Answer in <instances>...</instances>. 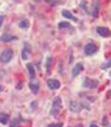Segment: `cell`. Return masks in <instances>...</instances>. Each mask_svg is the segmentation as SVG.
<instances>
[{"label": "cell", "mask_w": 111, "mask_h": 127, "mask_svg": "<svg viewBox=\"0 0 111 127\" xmlns=\"http://www.w3.org/2000/svg\"><path fill=\"white\" fill-rule=\"evenodd\" d=\"M60 109H62V98L60 97H55V100L52 102V107H51V111H50V114L51 115H58Z\"/></svg>", "instance_id": "obj_1"}, {"label": "cell", "mask_w": 111, "mask_h": 127, "mask_svg": "<svg viewBox=\"0 0 111 127\" xmlns=\"http://www.w3.org/2000/svg\"><path fill=\"white\" fill-rule=\"evenodd\" d=\"M13 58V50L12 49H5L0 54V62L1 63H9V60Z\"/></svg>", "instance_id": "obj_2"}, {"label": "cell", "mask_w": 111, "mask_h": 127, "mask_svg": "<svg viewBox=\"0 0 111 127\" xmlns=\"http://www.w3.org/2000/svg\"><path fill=\"white\" fill-rule=\"evenodd\" d=\"M84 109V103L78 102V101H71L69 102V110L73 113H80Z\"/></svg>", "instance_id": "obj_3"}, {"label": "cell", "mask_w": 111, "mask_h": 127, "mask_svg": "<svg viewBox=\"0 0 111 127\" xmlns=\"http://www.w3.org/2000/svg\"><path fill=\"white\" fill-rule=\"evenodd\" d=\"M84 51L86 55H93L98 51V47H97L95 43H86L85 47H84Z\"/></svg>", "instance_id": "obj_4"}, {"label": "cell", "mask_w": 111, "mask_h": 127, "mask_svg": "<svg viewBox=\"0 0 111 127\" xmlns=\"http://www.w3.org/2000/svg\"><path fill=\"white\" fill-rule=\"evenodd\" d=\"M84 87L85 88H89V89H94V88L98 87V81H97V80L90 79V77H86L84 80Z\"/></svg>", "instance_id": "obj_5"}, {"label": "cell", "mask_w": 111, "mask_h": 127, "mask_svg": "<svg viewBox=\"0 0 111 127\" xmlns=\"http://www.w3.org/2000/svg\"><path fill=\"white\" fill-rule=\"evenodd\" d=\"M97 33L101 35V37H103V38H107V37L111 35V32L109 28H105V26H98L97 28Z\"/></svg>", "instance_id": "obj_6"}, {"label": "cell", "mask_w": 111, "mask_h": 127, "mask_svg": "<svg viewBox=\"0 0 111 127\" xmlns=\"http://www.w3.org/2000/svg\"><path fill=\"white\" fill-rule=\"evenodd\" d=\"M47 85L51 91H56V89L60 88V81L56 79H48L47 80Z\"/></svg>", "instance_id": "obj_7"}, {"label": "cell", "mask_w": 111, "mask_h": 127, "mask_svg": "<svg viewBox=\"0 0 111 127\" xmlns=\"http://www.w3.org/2000/svg\"><path fill=\"white\" fill-rule=\"evenodd\" d=\"M90 15L93 17H98V15H99V1H98V0H94V1H93Z\"/></svg>", "instance_id": "obj_8"}, {"label": "cell", "mask_w": 111, "mask_h": 127, "mask_svg": "<svg viewBox=\"0 0 111 127\" xmlns=\"http://www.w3.org/2000/svg\"><path fill=\"white\" fill-rule=\"evenodd\" d=\"M29 54H30V47H29V43L27 42H25L24 43V49H22L21 51V56L24 60H27V58H29Z\"/></svg>", "instance_id": "obj_9"}, {"label": "cell", "mask_w": 111, "mask_h": 127, "mask_svg": "<svg viewBox=\"0 0 111 127\" xmlns=\"http://www.w3.org/2000/svg\"><path fill=\"white\" fill-rule=\"evenodd\" d=\"M82 69H84V64H82V63H77V64H75V67L72 68V76H77V75L80 73Z\"/></svg>", "instance_id": "obj_10"}, {"label": "cell", "mask_w": 111, "mask_h": 127, "mask_svg": "<svg viewBox=\"0 0 111 127\" xmlns=\"http://www.w3.org/2000/svg\"><path fill=\"white\" fill-rule=\"evenodd\" d=\"M29 88H30V91L33 92L34 95H37V93H38V91H39V84L37 83V81H30Z\"/></svg>", "instance_id": "obj_11"}, {"label": "cell", "mask_w": 111, "mask_h": 127, "mask_svg": "<svg viewBox=\"0 0 111 127\" xmlns=\"http://www.w3.org/2000/svg\"><path fill=\"white\" fill-rule=\"evenodd\" d=\"M15 39H16V37L8 34V33H5V34H3V35H0V41H1V42H9V41H15Z\"/></svg>", "instance_id": "obj_12"}, {"label": "cell", "mask_w": 111, "mask_h": 127, "mask_svg": "<svg viewBox=\"0 0 111 127\" xmlns=\"http://www.w3.org/2000/svg\"><path fill=\"white\" fill-rule=\"evenodd\" d=\"M62 15L64 16V17H66V18H69V20H73V21H77V18L75 17V16H73L72 15V13H69L68 11H67V9H64V11H62Z\"/></svg>", "instance_id": "obj_13"}, {"label": "cell", "mask_w": 111, "mask_h": 127, "mask_svg": "<svg viewBox=\"0 0 111 127\" xmlns=\"http://www.w3.org/2000/svg\"><path fill=\"white\" fill-rule=\"evenodd\" d=\"M27 67V72H29V77L33 80L34 76H35V72H34V67H33V64H27L26 65Z\"/></svg>", "instance_id": "obj_14"}, {"label": "cell", "mask_w": 111, "mask_h": 127, "mask_svg": "<svg viewBox=\"0 0 111 127\" xmlns=\"http://www.w3.org/2000/svg\"><path fill=\"white\" fill-rule=\"evenodd\" d=\"M9 121V117L7 114H4V113H0V123L1 125H7Z\"/></svg>", "instance_id": "obj_15"}, {"label": "cell", "mask_w": 111, "mask_h": 127, "mask_svg": "<svg viewBox=\"0 0 111 127\" xmlns=\"http://www.w3.org/2000/svg\"><path fill=\"white\" fill-rule=\"evenodd\" d=\"M18 26H20L21 29H27V28H29V21L27 20H21L20 22H18Z\"/></svg>", "instance_id": "obj_16"}, {"label": "cell", "mask_w": 111, "mask_h": 127, "mask_svg": "<svg viewBox=\"0 0 111 127\" xmlns=\"http://www.w3.org/2000/svg\"><path fill=\"white\" fill-rule=\"evenodd\" d=\"M58 28H59V29H71V25H69L68 24V22H59V24H58Z\"/></svg>", "instance_id": "obj_17"}, {"label": "cell", "mask_w": 111, "mask_h": 127, "mask_svg": "<svg viewBox=\"0 0 111 127\" xmlns=\"http://www.w3.org/2000/svg\"><path fill=\"white\" fill-rule=\"evenodd\" d=\"M110 67H111V59H109L107 62H105L103 64H101V68H102V69H107Z\"/></svg>", "instance_id": "obj_18"}, {"label": "cell", "mask_w": 111, "mask_h": 127, "mask_svg": "<svg viewBox=\"0 0 111 127\" xmlns=\"http://www.w3.org/2000/svg\"><path fill=\"white\" fill-rule=\"evenodd\" d=\"M51 63H52V58H51V56H48V58H47V64H46L48 71H50V67H51Z\"/></svg>", "instance_id": "obj_19"}, {"label": "cell", "mask_w": 111, "mask_h": 127, "mask_svg": "<svg viewBox=\"0 0 111 127\" xmlns=\"http://www.w3.org/2000/svg\"><path fill=\"white\" fill-rule=\"evenodd\" d=\"M47 127H63L62 123H51V125H48Z\"/></svg>", "instance_id": "obj_20"}, {"label": "cell", "mask_w": 111, "mask_h": 127, "mask_svg": "<svg viewBox=\"0 0 111 127\" xmlns=\"http://www.w3.org/2000/svg\"><path fill=\"white\" fill-rule=\"evenodd\" d=\"M37 105H38V102H37V101H33V102H31V110H35L37 109Z\"/></svg>", "instance_id": "obj_21"}, {"label": "cell", "mask_w": 111, "mask_h": 127, "mask_svg": "<svg viewBox=\"0 0 111 127\" xmlns=\"http://www.w3.org/2000/svg\"><path fill=\"white\" fill-rule=\"evenodd\" d=\"M18 122H20V119H16V121H13V122H12V125H11V127H16Z\"/></svg>", "instance_id": "obj_22"}, {"label": "cell", "mask_w": 111, "mask_h": 127, "mask_svg": "<svg viewBox=\"0 0 111 127\" xmlns=\"http://www.w3.org/2000/svg\"><path fill=\"white\" fill-rule=\"evenodd\" d=\"M3 21H4V16H0V28L3 25Z\"/></svg>", "instance_id": "obj_23"}, {"label": "cell", "mask_w": 111, "mask_h": 127, "mask_svg": "<svg viewBox=\"0 0 111 127\" xmlns=\"http://www.w3.org/2000/svg\"><path fill=\"white\" fill-rule=\"evenodd\" d=\"M22 88V83H18L17 84V89H21Z\"/></svg>", "instance_id": "obj_24"}, {"label": "cell", "mask_w": 111, "mask_h": 127, "mask_svg": "<svg viewBox=\"0 0 111 127\" xmlns=\"http://www.w3.org/2000/svg\"><path fill=\"white\" fill-rule=\"evenodd\" d=\"M90 127H98V126L97 125H90Z\"/></svg>", "instance_id": "obj_25"}, {"label": "cell", "mask_w": 111, "mask_h": 127, "mask_svg": "<svg viewBox=\"0 0 111 127\" xmlns=\"http://www.w3.org/2000/svg\"><path fill=\"white\" fill-rule=\"evenodd\" d=\"M110 95H111V92H110Z\"/></svg>", "instance_id": "obj_26"}, {"label": "cell", "mask_w": 111, "mask_h": 127, "mask_svg": "<svg viewBox=\"0 0 111 127\" xmlns=\"http://www.w3.org/2000/svg\"><path fill=\"white\" fill-rule=\"evenodd\" d=\"M110 75H111V73H110Z\"/></svg>", "instance_id": "obj_27"}]
</instances>
